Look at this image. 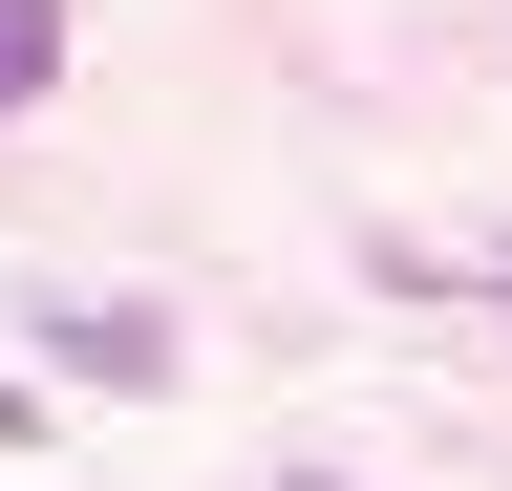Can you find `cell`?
Segmentation results:
<instances>
[{
    "label": "cell",
    "mask_w": 512,
    "mask_h": 491,
    "mask_svg": "<svg viewBox=\"0 0 512 491\" xmlns=\"http://www.w3.org/2000/svg\"><path fill=\"white\" fill-rule=\"evenodd\" d=\"M64 385H171V321H128V299H64Z\"/></svg>",
    "instance_id": "1"
},
{
    "label": "cell",
    "mask_w": 512,
    "mask_h": 491,
    "mask_svg": "<svg viewBox=\"0 0 512 491\" xmlns=\"http://www.w3.org/2000/svg\"><path fill=\"white\" fill-rule=\"evenodd\" d=\"M43 65H64V0H0V107H22Z\"/></svg>",
    "instance_id": "2"
},
{
    "label": "cell",
    "mask_w": 512,
    "mask_h": 491,
    "mask_svg": "<svg viewBox=\"0 0 512 491\" xmlns=\"http://www.w3.org/2000/svg\"><path fill=\"white\" fill-rule=\"evenodd\" d=\"M491 299H512V235H491Z\"/></svg>",
    "instance_id": "3"
}]
</instances>
